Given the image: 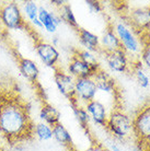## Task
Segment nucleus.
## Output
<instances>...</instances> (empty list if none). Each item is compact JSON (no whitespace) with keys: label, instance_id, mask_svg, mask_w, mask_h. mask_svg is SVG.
Returning a JSON list of instances; mask_svg holds the SVG:
<instances>
[{"label":"nucleus","instance_id":"1","mask_svg":"<svg viewBox=\"0 0 150 151\" xmlns=\"http://www.w3.org/2000/svg\"><path fill=\"white\" fill-rule=\"evenodd\" d=\"M34 124L30 106L11 92H0V135L11 146L32 139Z\"/></svg>","mask_w":150,"mask_h":151},{"label":"nucleus","instance_id":"2","mask_svg":"<svg viewBox=\"0 0 150 151\" xmlns=\"http://www.w3.org/2000/svg\"><path fill=\"white\" fill-rule=\"evenodd\" d=\"M24 30L27 31L29 35L33 40L34 49L38 54V56L40 57V59L42 60V63L45 65L46 67L55 68L59 60V52L57 50L56 47L48 42L44 41L43 37L40 36L38 32L35 31L33 25H31L29 22H26Z\"/></svg>","mask_w":150,"mask_h":151},{"label":"nucleus","instance_id":"3","mask_svg":"<svg viewBox=\"0 0 150 151\" xmlns=\"http://www.w3.org/2000/svg\"><path fill=\"white\" fill-rule=\"evenodd\" d=\"M105 128L115 139L125 140L133 132V119L120 109H114L110 113Z\"/></svg>","mask_w":150,"mask_h":151},{"label":"nucleus","instance_id":"4","mask_svg":"<svg viewBox=\"0 0 150 151\" xmlns=\"http://www.w3.org/2000/svg\"><path fill=\"white\" fill-rule=\"evenodd\" d=\"M0 23L7 30H24L26 21L19 4L14 1L0 4Z\"/></svg>","mask_w":150,"mask_h":151},{"label":"nucleus","instance_id":"5","mask_svg":"<svg viewBox=\"0 0 150 151\" xmlns=\"http://www.w3.org/2000/svg\"><path fill=\"white\" fill-rule=\"evenodd\" d=\"M113 27L116 33L117 37L120 42V45L126 53L131 54H140L141 47H140V41L135 35V32L129 29L127 24L122 21L113 23Z\"/></svg>","mask_w":150,"mask_h":151},{"label":"nucleus","instance_id":"6","mask_svg":"<svg viewBox=\"0 0 150 151\" xmlns=\"http://www.w3.org/2000/svg\"><path fill=\"white\" fill-rule=\"evenodd\" d=\"M54 69V81L56 84L57 89L65 98L69 100L70 104L77 105L75 100V78L70 76L68 72L64 71L63 69L56 66ZM79 105V104H78Z\"/></svg>","mask_w":150,"mask_h":151},{"label":"nucleus","instance_id":"7","mask_svg":"<svg viewBox=\"0 0 150 151\" xmlns=\"http://www.w3.org/2000/svg\"><path fill=\"white\" fill-rule=\"evenodd\" d=\"M97 92L98 89L92 78H79L75 80V100L79 105H81V103L86 105L94 100Z\"/></svg>","mask_w":150,"mask_h":151},{"label":"nucleus","instance_id":"8","mask_svg":"<svg viewBox=\"0 0 150 151\" xmlns=\"http://www.w3.org/2000/svg\"><path fill=\"white\" fill-rule=\"evenodd\" d=\"M12 54H13V57H14L15 60H17V65H18L20 73L26 80H29L31 83L38 84V76H40V69H38L36 63L29 59V58L23 57L15 48L12 50Z\"/></svg>","mask_w":150,"mask_h":151},{"label":"nucleus","instance_id":"9","mask_svg":"<svg viewBox=\"0 0 150 151\" xmlns=\"http://www.w3.org/2000/svg\"><path fill=\"white\" fill-rule=\"evenodd\" d=\"M133 132L141 140H150V104L139 111L133 119Z\"/></svg>","mask_w":150,"mask_h":151},{"label":"nucleus","instance_id":"10","mask_svg":"<svg viewBox=\"0 0 150 151\" xmlns=\"http://www.w3.org/2000/svg\"><path fill=\"white\" fill-rule=\"evenodd\" d=\"M104 54V59L111 70L115 72H127L131 69V63L129 60L128 54L124 49H117L114 52Z\"/></svg>","mask_w":150,"mask_h":151},{"label":"nucleus","instance_id":"11","mask_svg":"<svg viewBox=\"0 0 150 151\" xmlns=\"http://www.w3.org/2000/svg\"><path fill=\"white\" fill-rule=\"evenodd\" d=\"M101 67H92L87 63L82 61L78 56L72 54L71 58L68 64V73L72 76L75 79L79 78H92L95 72L100 70Z\"/></svg>","mask_w":150,"mask_h":151},{"label":"nucleus","instance_id":"12","mask_svg":"<svg viewBox=\"0 0 150 151\" xmlns=\"http://www.w3.org/2000/svg\"><path fill=\"white\" fill-rule=\"evenodd\" d=\"M100 45H101L102 53H109V52H114L117 49H123L120 40L114 31L112 22H109L106 29L103 32L102 37L100 38Z\"/></svg>","mask_w":150,"mask_h":151},{"label":"nucleus","instance_id":"13","mask_svg":"<svg viewBox=\"0 0 150 151\" xmlns=\"http://www.w3.org/2000/svg\"><path fill=\"white\" fill-rule=\"evenodd\" d=\"M84 109L89 114L90 119H92L97 125L105 128L109 115L106 113L105 106L99 100H92L91 102L87 103L84 105Z\"/></svg>","mask_w":150,"mask_h":151},{"label":"nucleus","instance_id":"14","mask_svg":"<svg viewBox=\"0 0 150 151\" xmlns=\"http://www.w3.org/2000/svg\"><path fill=\"white\" fill-rule=\"evenodd\" d=\"M38 21L41 22L43 29H45L48 33H55L57 27L63 22L59 15L48 11L44 6L38 7Z\"/></svg>","mask_w":150,"mask_h":151},{"label":"nucleus","instance_id":"15","mask_svg":"<svg viewBox=\"0 0 150 151\" xmlns=\"http://www.w3.org/2000/svg\"><path fill=\"white\" fill-rule=\"evenodd\" d=\"M76 31H77L80 44L84 47V49L89 50L91 53H100L101 52L100 37L98 35L93 34L92 32L82 29V27H78Z\"/></svg>","mask_w":150,"mask_h":151},{"label":"nucleus","instance_id":"16","mask_svg":"<svg viewBox=\"0 0 150 151\" xmlns=\"http://www.w3.org/2000/svg\"><path fill=\"white\" fill-rule=\"evenodd\" d=\"M40 117L43 123L49 125L50 127L60 123V113L54 105L47 102L45 99H42L41 110H40Z\"/></svg>","mask_w":150,"mask_h":151},{"label":"nucleus","instance_id":"17","mask_svg":"<svg viewBox=\"0 0 150 151\" xmlns=\"http://www.w3.org/2000/svg\"><path fill=\"white\" fill-rule=\"evenodd\" d=\"M92 79H93L95 87L99 91H103V92H107V93H114L116 91L115 80L102 68L95 72Z\"/></svg>","mask_w":150,"mask_h":151},{"label":"nucleus","instance_id":"18","mask_svg":"<svg viewBox=\"0 0 150 151\" xmlns=\"http://www.w3.org/2000/svg\"><path fill=\"white\" fill-rule=\"evenodd\" d=\"M53 138L58 141L60 145H63L66 149H68L69 151L75 150L76 148L74 146V141L72 138L70 136V134L68 132L66 127L61 123H58L55 126H53Z\"/></svg>","mask_w":150,"mask_h":151},{"label":"nucleus","instance_id":"19","mask_svg":"<svg viewBox=\"0 0 150 151\" xmlns=\"http://www.w3.org/2000/svg\"><path fill=\"white\" fill-rule=\"evenodd\" d=\"M131 23L135 29H145L150 25V9H136L131 13Z\"/></svg>","mask_w":150,"mask_h":151},{"label":"nucleus","instance_id":"20","mask_svg":"<svg viewBox=\"0 0 150 151\" xmlns=\"http://www.w3.org/2000/svg\"><path fill=\"white\" fill-rule=\"evenodd\" d=\"M24 13L32 25L43 29L41 22L38 21V6L35 1H25L24 2Z\"/></svg>","mask_w":150,"mask_h":151},{"label":"nucleus","instance_id":"21","mask_svg":"<svg viewBox=\"0 0 150 151\" xmlns=\"http://www.w3.org/2000/svg\"><path fill=\"white\" fill-rule=\"evenodd\" d=\"M58 15L60 17L61 21H64V22H66L67 24L74 27L76 30L79 27L78 22H77V20H76V18H75V14H74V12H72L71 6L69 4L65 2V4L58 9Z\"/></svg>","mask_w":150,"mask_h":151},{"label":"nucleus","instance_id":"22","mask_svg":"<svg viewBox=\"0 0 150 151\" xmlns=\"http://www.w3.org/2000/svg\"><path fill=\"white\" fill-rule=\"evenodd\" d=\"M141 65H143L141 61L138 60L137 63L131 65V71L134 72V76H135V78H136V80H137V82H138L139 86L141 88H148L150 86V79H149V77L146 75V72L144 71Z\"/></svg>","mask_w":150,"mask_h":151},{"label":"nucleus","instance_id":"23","mask_svg":"<svg viewBox=\"0 0 150 151\" xmlns=\"http://www.w3.org/2000/svg\"><path fill=\"white\" fill-rule=\"evenodd\" d=\"M72 111H74V114H75V117L77 118V121L81 127L84 129L89 128V123H90V116L88 112L86 111L84 106L82 105H72Z\"/></svg>","mask_w":150,"mask_h":151},{"label":"nucleus","instance_id":"24","mask_svg":"<svg viewBox=\"0 0 150 151\" xmlns=\"http://www.w3.org/2000/svg\"><path fill=\"white\" fill-rule=\"evenodd\" d=\"M34 135L40 140H50L53 138V128L45 123H38L34 127Z\"/></svg>","mask_w":150,"mask_h":151},{"label":"nucleus","instance_id":"25","mask_svg":"<svg viewBox=\"0 0 150 151\" xmlns=\"http://www.w3.org/2000/svg\"><path fill=\"white\" fill-rule=\"evenodd\" d=\"M74 54L76 56H78L82 61L87 63V64L92 66V67H101L98 59H97V57L94 56V54L87 50V49H75Z\"/></svg>","mask_w":150,"mask_h":151},{"label":"nucleus","instance_id":"26","mask_svg":"<svg viewBox=\"0 0 150 151\" xmlns=\"http://www.w3.org/2000/svg\"><path fill=\"white\" fill-rule=\"evenodd\" d=\"M140 57H141V61L150 69V42H147L146 44H144L143 49L140 52Z\"/></svg>","mask_w":150,"mask_h":151},{"label":"nucleus","instance_id":"27","mask_svg":"<svg viewBox=\"0 0 150 151\" xmlns=\"http://www.w3.org/2000/svg\"><path fill=\"white\" fill-rule=\"evenodd\" d=\"M86 4L89 11L91 13H99L103 10V7H102V4L100 1H94V0H88L86 1Z\"/></svg>","mask_w":150,"mask_h":151},{"label":"nucleus","instance_id":"28","mask_svg":"<svg viewBox=\"0 0 150 151\" xmlns=\"http://www.w3.org/2000/svg\"><path fill=\"white\" fill-rule=\"evenodd\" d=\"M66 1H60V0H58V1H56V0H54V1H50V4H54V6H56V7H58V9H59L63 4H65Z\"/></svg>","mask_w":150,"mask_h":151},{"label":"nucleus","instance_id":"29","mask_svg":"<svg viewBox=\"0 0 150 151\" xmlns=\"http://www.w3.org/2000/svg\"><path fill=\"white\" fill-rule=\"evenodd\" d=\"M111 149H112L113 151H120V149L118 148V146H117L115 142H112V144H111Z\"/></svg>","mask_w":150,"mask_h":151},{"label":"nucleus","instance_id":"30","mask_svg":"<svg viewBox=\"0 0 150 151\" xmlns=\"http://www.w3.org/2000/svg\"><path fill=\"white\" fill-rule=\"evenodd\" d=\"M57 43H58V37H54V41H53V45L56 47Z\"/></svg>","mask_w":150,"mask_h":151},{"label":"nucleus","instance_id":"31","mask_svg":"<svg viewBox=\"0 0 150 151\" xmlns=\"http://www.w3.org/2000/svg\"><path fill=\"white\" fill-rule=\"evenodd\" d=\"M72 151H77V150H76V149H75V150H72Z\"/></svg>","mask_w":150,"mask_h":151}]
</instances>
